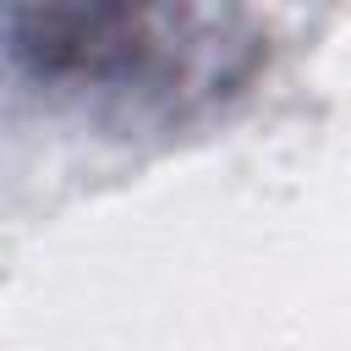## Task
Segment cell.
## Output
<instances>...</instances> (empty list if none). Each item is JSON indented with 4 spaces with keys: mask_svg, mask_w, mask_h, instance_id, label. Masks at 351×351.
<instances>
[{
    "mask_svg": "<svg viewBox=\"0 0 351 351\" xmlns=\"http://www.w3.org/2000/svg\"><path fill=\"white\" fill-rule=\"evenodd\" d=\"M159 0H16V49L49 77H132Z\"/></svg>",
    "mask_w": 351,
    "mask_h": 351,
    "instance_id": "obj_1",
    "label": "cell"
}]
</instances>
